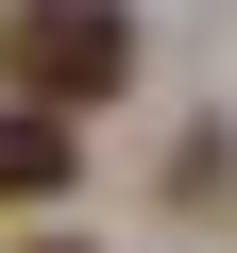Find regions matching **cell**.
Instances as JSON below:
<instances>
[{"mask_svg":"<svg viewBox=\"0 0 237 253\" xmlns=\"http://www.w3.org/2000/svg\"><path fill=\"white\" fill-rule=\"evenodd\" d=\"M0 84L51 101V118H85V101L136 84V17H118V0H17V17H0Z\"/></svg>","mask_w":237,"mask_h":253,"instance_id":"1","label":"cell"},{"mask_svg":"<svg viewBox=\"0 0 237 253\" xmlns=\"http://www.w3.org/2000/svg\"><path fill=\"white\" fill-rule=\"evenodd\" d=\"M68 186H85V135L51 101H0V203H68Z\"/></svg>","mask_w":237,"mask_h":253,"instance_id":"2","label":"cell"},{"mask_svg":"<svg viewBox=\"0 0 237 253\" xmlns=\"http://www.w3.org/2000/svg\"><path fill=\"white\" fill-rule=\"evenodd\" d=\"M17 253H85V236H17Z\"/></svg>","mask_w":237,"mask_h":253,"instance_id":"3","label":"cell"}]
</instances>
